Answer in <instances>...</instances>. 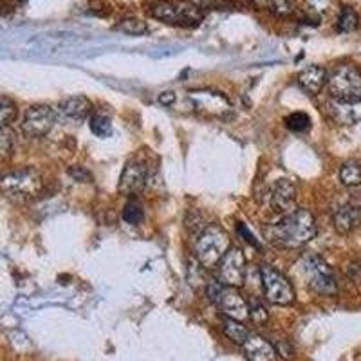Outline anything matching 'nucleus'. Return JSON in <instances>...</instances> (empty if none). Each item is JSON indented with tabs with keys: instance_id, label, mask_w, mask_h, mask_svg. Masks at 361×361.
<instances>
[{
	"instance_id": "nucleus-12",
	"label": "nucleus",
	"mask_w": 361,
	"mask_h": 361,
	"mask_svg": "<svg viewBox=\"0 0 361 361\" xmlns=\"http://www.w3.org/2000/svg\"><path fill=\"white\" fill-rule=\"evenodd\" d=\"M148 180V166L143 159H134L128 161L125 164L123 172H121V177H119V185L118 190L119 193L123 195H134V193L141 192L145 188Z\"/></svg>"
},
{
	"instance_id": "nucleus-15",
	"label": "nucleus",
	"mask_w": 361,
	"mask_h": 361,
	"mask_svg": "<svg viewBox=\"0 0 361 361\" xmlns=\"http://www.w3.org/2000/svg\"><path fill=\"white\" fill-rule=\"evenodd\" d=\"M243 350L250 361H276L279 357L275 345L259 334H251L250 340L243 345Z\"/></svg>"
},
{
	"instance_id": "nucleus-14",
	"label": "nucleus",
	"mask_w": 361,
	"mask_h": 361,
	"mask_svg": "<svg viewBox=\"0 0 361 361\" xmlns=\"http://www.w3.org/2000/svg\"><path fill=\"white\" fill-rule=\"evenodd\" d=\"M269 206L275 214L288 215L295 208L296 201V186L289 179H279L269 190Z\"/></svg>"
},
{
	"instance_id": "nucleus-9",
	"label": "nucleus",
	"mask_w": 361,
	"mask_h": 361,
	"mask_svg": "<svg viewBox=\"0 0 361 361\" xmlns=\"http://www.w3.org/2000/svg\"><path fill=\"white\" fill-rule=\"evenodd\" d=\"M219 282L231 286V288H243L247 279L246 257L240 247L231 246L230 251L224 255V259L217 266Z\"/></svg>"
},
{
	"instance_id": "nucleus-36",
	"label": "nucleus",
	"mask_w": 361,
	"mask_h": 361,
	"mask_svg": "<svg viewBox=\"0 0 361 361\" xmlns=\"http://www.w3.org/2000/svg\"><path fill=\"white\" fill-rule=\"evenodd\" d=\"M18 2H20V4H24V2H27V0H18Z\"/></svg>"
},
{
	"instance_id": "nucleus-13",
	"label": "nucleus",
	"mask_w": 361,
	"mask_h": 361,
	"mask_svg": "<svg viewBox=\"0 0 361 361\" xmlns=\"http://www.w3.org/2000/svg\"><path fill=\"white\" fill-rule=\"evenodd\" d=\"M325 112L329 119L340 127H353V125L361 123V99L347 102V99L331 98L325 103Z\"/></svg>"
},
{
	"instance_id": "nucleus-3",
	"label": "nucleus",
	"mask_w": 361,
	"mask_h": 361,
	"mask_svg": "<svg viewBox=\"0 0 361 361\" xmlns=\"http://www.w3.org/2000/svg\"><path fill=\"white\" fill-rule=\"evenodd\" d=\"M148 13L157 20L169 25L195 27L204 20V9L193 2H172V0H156L150 4Z\"/></svg>"
},
{
	"instance_id": "nucleus-21",
	"label": "nucleus",
	"mask_w": 361,
	"mask_h": 361,
	"mask_svg": "<svg viewBox=\"0 0 361 361\" xmlns=\"http://www.w3.org/2000/svg\"><path fill=\"white\" fill-rule=\"evenodd\" d=\"M305 4V13L309 17L316 18V20H322L324 17H329L331 13L336 8V2L334 0H304Z\"/></svg>"
},
{
	"instance_id": "nucleus-8",
	"label": "nucleus",
	"mask_w": 361,
	"mask_h": 361,
	"mask_svg": "<svg viewBox=\"0 0 361 361\" xmlns=\"http://www.w3.org/2000/svg\"><path fill=\"white\" fill-rule=\"evenodd\" d=\"M42 177L33 169H20L2 177V188L8 195L17 199H29L38 195L42 190Z\"/></svg>"
},
{
	"instance_id": "nucleus-1",
	"label": "nucleus",
	"mask_w": 361,
	"mask_h": 361,
	"mask_svg": "<svg viewBox=\"0 0 361 361\" xmlns=\"http://www.w3.org/2000/svg\"><path fill=\"white\" fill-rule=\"evenodd\" d=\"M318 233L316 221L309 209L298 208L266 228V238L282 250H300Z\"/></svg>"
},
{
	"instance_id": "nucleus-22",
	"label": "nucleus",
	"mask_w": 361,
	"mask_h": 361,
	"mask_svg": "<svg viewBox=\"0 0 361 361\" xmlns=\"http://www.w3.org/2000/svg\"><path fill=\"white\" fill-rule=\"evenodd\" d=\"M357 22H360L357 13L350 6H343L340 9V13H338L336 29L340 33H350V31H354L357 27Z\"/></svg>"
},
{
	"instance_id": "nucleus-23",
	"label": "nucleus",
	"mask_w": 361,
	"mask_h": 361,
	"mask_svg": "<svg viewBox=\"0 0 361 361\" xmlns=\"http://www.w3.org/2000/svg\"><path fill=\"white\" fill-rule=\"evenodd\" d=\"M90 130L92 134H96L98 137H107V135L112 134V123L109 114L105 112H94L90 116Z\"/></svg>"
},
{
	"instance_id": "nucleus-33",
	"label": "nucleus",
	"mask_w": 361,
	"mask_h": 361,
	"mask_svg": "<svg viewBox=\"0 0 361 361\" xmlns=\"http://www.w3.org/2000/svg\"><path fill=\"white\" fill-rule=\"evenodd\" d=\"M159 103L161 105H166V107L173 105V103H176V92H163V94L159 96Z\"/></svg>"
},
{
	"instance_id": "nucleus-35",
	"label": "nucleus",
	"mask_w": 361,
	"mask_h": 361,
	"mask_svg": "<svg viewBox=\"0 0 361 361\" xmlns=\"http://www.w3.org/2000/svg\"><path fill=\"white\" fill-rule=\"evenodd\" d=\"M251 2H255L257 6H266V8L271 4V0H251Z\"/></svg>"
},
{
	"instance_id": "nucleus-2",
	"label": "nucleus",
	"mask_w": 361,
	"mask_h": 361,
	"mask_svg": "<svg viewBox=\"0 0 361 361\" xmlns=\"http://www.w3.org/2000/svg\"><path fill=\"white\" fill-rule=\"evenodd\" d=\"M231 240L228 231L219 224H208L199 233L195 243V257L197 262L206 269H215L224 259V255L230 251Z\"/></svg>"
},
{
	"instance_id": "nucleus-16",
	"label": "nucleus",
	"mask_w": 361,
	"mask_h": 361,
	"mask_svg": "<svg viewBox=\"0 0 361 361\" xmlns=\"http://www.w3.org/2000/svg\"><path fill=\"white\" fill-rule=\"evenodd\" d=\"M300 87L307 90L309 94H318L324 85H327V71L322 66H307L296 76Z\"/></svg>"
},
{
	"instance_id": "nucleus-28",
	"label": "nucleus",
	"mask_w": 361,
	"mask_h": 361,
	"mask_svg": "<svg viewBox=\"0 0 361 361\" xmlns=\"http://www.w3.org/2000/svg\"><path fill=\"white\" fill-rule=\"evenodd\" d=\"M250 320L257 325H264L269 320V312H267L266 305L260 302L259 298H250Z\"/></svg>"
},
{
	"instance_id": "nucleus-6",
	"label": "nucleus",
	"mask_w": 361,
	"mask_h": 361,
	"mask_svg": "<svg viewBox=\"0 0 361 361\" xmlns=\"http://www.w3.org/2000/svg\"><path fill=\"white\" fill-rule=\"evenodd\" d=\"M327 87L333 98L360 102L361 71L353 63H341L327 74Z\"/></svg>"
},
{
	"instance_id": "nucleus-11",
	"label": "nucleus",
	"mask_w": 361,
	"mask_h": 361,
	"mask_svg": "<svg viewBox=\"0 0 361 361\" xmlns=\"http://www.w3.org/2000/svg\"><path fill=\"white\" fill-rule=\"evenodd\" d=\"M188 99L195 111L206 116L224 118V116L231 114V109H233L230 99L221 92H214V90H192V92H188Z\"/></svg>"
},
{
	"instance_id": "nucleus-25",
	"label": "nucleus",
	"mask_w": 361,
	"mask_h": 361,
	"mask_svg": "<svg viewBox=\"0 0 361 361\" xmlns=\"http://www.w3.org/2000/svg\"><path fill=\"white\" fill-rule=\"evenodd\" d=\"M286 127L291 132L302 134V132H307L311 128V118L305 112H293L286 118Z\"/></svg>"
},
{
	"instance_id": "nucleus-27",
	"label": "nucleus",
	"mask_w": 361,
	"mask_h": 361,
	"mask_svg": "<svg viewBox=\"0 0 361 361\" xmlns=\"http://www.w3.org/2000/svg\"><path fill=\"white\" fill-rule=\"evenodd\" d=\"M15 147H17V135L9 127H2L0 130V154L2 157H9L15 152Z\"/></svg>"
},
{
	"instance_id": "nucleus-7",
	"label": "nucleus",
	"mask_w": 361,
	"mask_h": 361,
	"mask_svg": "<svg viewBox=\"0 0 361 361\" xmlns=\"http://www.w3.org/2000/svg\"><path fill=\"white\" fill-rule=\"evenodd\" d=\"M260 279H262L264 296L275 305H291L295 302V289L288 276L275 269L273 266H260Z\"/></svg>"
},
{
	"instance_id": "nucleus-32",
	"label": "nucleus",
	"mask_w": 361,
	"mask_h": 361,
	"mask_svg": "<svg viewBox=\"0 0 361 361\" xmlns=\"http://www.w3.org/2000/svg\"><path fill=\"white\" fill-rule=\"evenodd\" d=\"M275 347H276V353H279V356H282L283 360H291V357L295 356V350H293V347L289 345V341H279Z\"/></svg>"
},
{
	"instance_id": "nucleus-5",
	"label": "nucleus",
	"mask_w": 361,
	"mask_h": 361,
	"mask_svg": "<svg viewBox=\"0 0 361 361\" xmlns=\"http://www.w3.org/2000/svg\"><path fill=\"white\" fill-rule=\"evenodd\" d=\"M208 298L228 318L238 322L250 320V302L237 291V288L214 280L208 283Z\"/></svg>"
},
{
	"instance_id": "nucleus-19",
	"label": "nucleus",
	"mask_w": 361,
	"mask_h": 361,
	"mask_svg": "<svg viewBox=\"0 0 361 361\" xmlns=\"http://www.w3.org/2000/svg\"><path fill=\"white\" fill-rule=\"evenodd\" d=\"M222 333H224L228 340H231L237 345H244L251 336V333L246 329V325H243V322L228 318V316L222 318Z\"/></svg>"
},
{
	"instance_id": "nucleus-31",
	"label": "nucleus",
	"mask_w": 361,
	"mask_h": 361,
	"mask_svg": "<svg viewBox=\"0 0 361 361\" xmlns=\"http://www.w3.org/2000/svg\"><path fill=\"white\" fill-rule=\"evenodd\" d=\"M67 173H69L74 180H78V183H90V180H92L90 172H87L83 166H71V169L67 170Z\"/></svg>"
},
{
	"instance_id": "nucleus-26",
	"label": "nucleus",
	"mask_w": 361,
	"mask_h": 361,
	"mask_svg": "<svg viewBox=\"0 0 361 361\" xmlns=\"http://www.w3.org/2000/svg\"><path fill=\"white\" fill-rule=\"evenodd\" d=\"M15 118H17V105L8 96H2V99H0V125L9 127L15 121Z\"/></svg>"
},
{
	"instance_id": "nucleus-24",
	"label": "nucleus",
	"mask_w": 361,
	"mask_h": 361,
	"mask_svg": "<svg viewBox=\"0 0 361 361\" xmlns=\"http://www.w3.org/2000/svg\"><path fill=\"white\" fill-rule=\"evenodd\" d=\"M116 29L125 35H132V37H141V35L148 33V25L145 24L143 20H140V18H134V17L121 18V20L116 24Z\"/></svg>"
},
{
	"instance_id": "nucleus-29",
	"label": "nucleus",
	"mask_w": 361,
	"mask_h": 361,
	"mask_svg": "<svg viewBox=\"0 0 361 361\" xmlns=\"http://www.w3.org/2000/svg\"><path fill=\"white\" fill-rule=\"evenodd\" d=\"M123 219L128 224H140L143 221V208H141V204L135 199L127 202L123 209Z\"/></svg>"
},
{
	"instance_id": "nucleus-17",
	"label": "nucleus",
	"mask_w": 361,
	"mask_h": 361,
	"mask_svg": "<svg viewBox=\"0 0 361 361\" xmlns=\"http://www.w3.org/2000/svg\"><path fill=\"white\" fill-rule=\"evenodd\" d=\"M92 111H94L92 103L85 96H73V98H67L60 103V112L73 121H83L92 114Z\"/></svg>"
},
{
	"instance_id": "nucleus-10",
	"label": "nucleus",
	"mask_w": 361,
	"mask_h": 361,
	"mask_svg": "<svg viewBox=\"0 0 361 361\" xmlns=\"http://www.w3.org/2000/svg\"><path fill=\"white\" fill-rule=\"evenodd\" d=\"M56 123V112L49 105H33L25 111L22 119V132L27 137H44Z\"/></svg>"
},
{
	"instance_id": "nucleus-34",
	"label": "nucleus",
	"mask_w": 361,
	"mask_h": 361,
	"mask_svg": "<svg viewBox=\"0 0 361 361\" xmlns=\"http://www.w3.org/2000/svg\"><path fill=\"white\" fill-rule=\"evenodd\" d=\"M238 231H240V235H243V237H246V240H247V243H250V244H253V246H257V240H255V238L251 237V233H250V231L246 230V228H244L243 224L238 226Z\"/></svg>"
},
{
	"instance_id": "nucleus-20",
	"label": "nucleus",
	"mask_w": 361,
	"mask_h": 361,
	"mask_svg": "<svg viewBox=\"0 0 361 361\" xmlns=\"http://www.w3.org/2000/svg\"><path fill=\"white\" fill-rule=\"evenodd\" d=\"M340 180L347 188H357L361 186V163L360 161H347L341 164Z\"/></svg>"
},
{
	"instance_id": "nucleus-4",
	"label": "nucleus",
	"mask_w": 361,
	"mask_h": 361,
	"mask_svg": "<svg viewBox=\"0 0 361 361\" xmlns=\"http://www.w3.org/2000/svg\"><path fill=\"white\" fill-rule=\"evenodd\" d=\"M298 273L304 276L305 283L312 293L324 296H333L338 291V282L333 269L318 255H305L298 262Z\"/></svg>"
},
{
	"instance_id": "nucleus-18",
	"label": "nucleus",
	"mask_w": 361,
	"mask_h": 361,
	"mask_svg": "<svg viewBox=\"0 0 361 361\" xmlns=\"http://www.w3.org/2000/svg\"><path fill=\"white\" fill-rule=\"evenodd\" d=\"M361 219V212L360 208H356L354 204H343L334 212L333 221H334V228L340 235H347L360 224Z\"/></svg>"
},
{
	"instance_id": "nucleus-30",
	"label": "nucleus",
	"mask_w": 361,
	"mask_h": 361,
	"mask_svg": "<svg viewBox=\"0 0 361 361\" xmlns=\"http://www.w3.org/2000/svg\"><path fill=\"white\" fill-rule=\"evenodd\" d=\"M271 13H275L279 17H289L296 11V6L293 0H271V4L267 6Z\"/></svg>"
}]
</instances>
